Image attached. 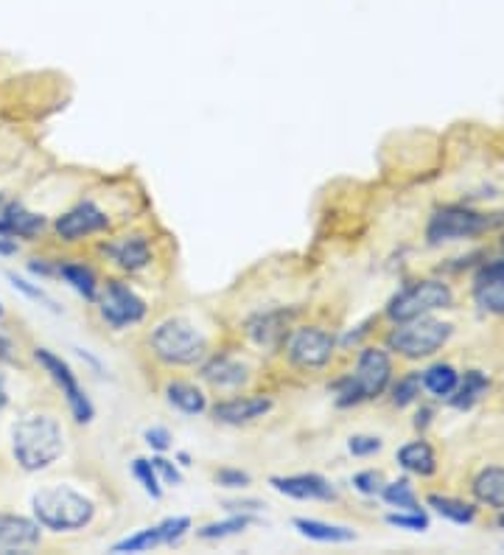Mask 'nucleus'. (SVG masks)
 <instances>
[{
    "mask_svg": "<svg viewBox=\"0 0 504 555\" xmlns=\"http://www.w3.org/2000/svg\"><path fill=\"white\" fill-rule=\"evenodd\" d=\"M14 356V345L6 334H0V359H12Z\"/></svg>",
    "mask_w": 504,
    "mask_h": 555,
    "instance_id": "43",
    "label": "nucleus"
},
{
    "mask_svg": "<svg viewBox=\"0 0 504 555\" xmlns=\"http://www.w3.org/2000/svg\"><path fill=\"white\" fill-rule=\"evenodd\" d=\"M294 309H275V312H258L247 320V337L258 348H278L286 340L289 326H292Z\"/></svg>",
    "mask_w": 504,
    "mask_h": 555,
    "instance_id": "13",
    "label": "nucleus"
},
{
    "mask_svg": "<svg viewBox=\"0 0 504 555\" xmlns=\"http://www.w3.org/2000/svg\"><path fill=\"white\" fill-rule=\"evenodd\" d=\"M493 222L488 216L465 211V208H443L432 216L429 222V242H457V239H471L476 233L488 230Z\"/></svg>",
    "mask_w": 504,
    "mask_h": 555,
    "instance_id": "10",
    "label": "nucleus"
},
{
    "mask_svg": "<svg viewBox=\"0 0 504 555\" xmlns=\"http://www.w3.org/2000/svg\"><path fill=\"white\" fill-rule=\"evenodd\" d=\"M0 208H3V202H0Z\"/></svg>",
    "mask_w": 504,
    "mask_h": 555,
    "instance_id": "47",
    "label": "nucleus"
},
{
    "mask_svg": "<svg viewBox=\"0 0 504 555\" xmlns=\"http://www.w3.org/2000/svg\"><path fill=\"white\" fill-rule=\"evenodd\" d=\"M499 525H502V527H504V516H502V519H499Z\"/></svg>",
    "mask_w": 504,
    "mask_h": 555,
    "instance_id": "46",
    "label": "nucleus"
},
{
    "mask_svg": "<svg viewBox=\"0 0 504 555\" xmlns=\"http://www.w3.org/2000/svg\"><path fill=\"white\" fill-rule=\"evenodd\" d=\"M429 505H432L434 511L440 513L443 519H451L454 525H471L476 519V508L474 505H468V502H460V499H451V497H429Z\"/></svg>",
    "mask_w": 504,
    "mask_h": 555,
    "instance_id": "28",
    "label": "nucleus"
},
{
    "mask_svg": "<svg viewBox=\"0 0 504 555\" xmlns=\"http://www.w3.org/2000/svg\"><path fill=\"white\" fill-rule=\"evenodd\" d=\"M381 497L390 502L392 508H404V511H420L418 508V497L412 494V488L406 480H398V483H390L381 488Z\"/></svg>",
    "mask_w": 504,
    "mask_h": 555,
    "instance_id": "30",
    "label": "nucleus"
},
{
    "mask_svg": "<svg viewBox=\"0 0 504 555\" xmlns=\"http://www.w3.org/2000/svg\"><path fill=\"white\" fill-rule=\"evenodd\" d=\"M14 253H17V239L0 236V256H14Z\"/></svg>",
    "mask_w": 504,
    "mask_h": 555,
    "instance_id": "42",
    "label": "nucleus"
},
{
    "mask_svg": "<svg viewBox=\"0 0 504 555\" xmlns=\"http://www.w3.org/2000/svg\"><path fill=\"white\" fill-rule=\"evenodd\" d=\"M451 289L443 281H420V284L406 286L404 292H398L387 306L395 323H404V320H415L423 314L437 312V309H448L451 306Z\"/></svg>",
    "mask_w": 504,
    "mask_h": 555,
    "instance_id": "7",
    "label": "nucleus"
},
{
    "mask_svg": "<svg viewBox=\"0 0 504 555\" xmlns=\"http://www.w3.org/2000/svg\"><path fill=\"white\" fill-rule=\"evenodd\" d=\"M390 376L392 362L387 351L364 348L356 368L350 370V376H345L336 385V407H353V404H362V401L378 399L390 385Z\"/></svg>",
    "mask_w": 504,
    "mask_h": 555,
    "instance_id": "4",
    "label": "nucleus"
},
{
    "mask_svg": "<svg viewBox=\"0 0 504 555\" xmlns=\"http://www.w3.org/2000/svg\"><path fill=\"white\" fill-rule=\"evenodd\" d=\"M294 527L300 530V536L311 541H322V544H348L356 539V533L345 525H328L320 519H294Z\"/></svg>",
    "mask_w": 504,
    "mask_h": 555,
    "instance_id": "22",
    "label": "nucleus"
},
{
    "mask_svg": "<svg viewBox=\"0 0 504 555\" xmlns=\"http://www.w3.org/2000/svg\"><path fill=\"white\" fill-rule=\"evenodd\" d=\"M143 441L149 443L154 452H166L168 446H171V432L163 427H152L143 432Z\"/></svg>",
    "mask_w": 504,
    "mask_h": 555,
    "instance_id": "40",
    "label": "nucleus"
},
{
    "mask_svg": "<svg viewBox=\"0 0 504 555\" xmlns=\"http://www.w3.org/2000/svg\"><path fill=\"white\" fill-rule=\"evenodd\" d=\"M9 404V393H6V387H3V382H0V410Z\"/></svg>",
    "mask_w": 504,
    "mask_h": 555,
    "instance_id": "44",
    "label": "nucleus"
},
{
    "mask_svg": "<svg viewBox=\"0 0 504 555\" xmlns=\"http://www.w3.org/2000/svg\"><path fill=\"white\" fill-rule=\"evenodd\" d=\"M42 541V527L37 519L17 513H0V550H31Z\"/></svg>",
    "mask_w": 504,
    "mask_h": 555,
    "instance_id": "14",
    "label": "nucleus"
},
{
    "mask_svg": "<svg viewBox=\"0 0 504 555\" xmlns=\"http://www.w3.org/2000/svg\"><path fill=\"white\" fill-rule=\"evenodd\" d=\"M488 376L485 373H479V370H468L465 373V382L457 385V396H451V404L457 407V410H468V407H474L476 401L482 399L485 393H488Z\"/></svg>",
    "mask_w": 504,
    "mask_h": 555,
    "instance_id": "25",
    "label": "nucleus"
},
{
    "mask_svg": "<svg viewBox=\"0 0 504 555\" xmlns=\"http://www.w3.org/2000/svg\"><path fill=\"white\" fill-rule=\"evenodd\" d=\"M160 536H163V544H177V541L185 539V533L191 530V519L188 516H168L160 522Z\"/></svg>",
    "mask_w": 504,
    "mask_h": 555,
    "instance_id": "33",
    "label": "nucleus"
},
{
    "mask_svg": "<svg viewBox=\"0 0 504 555\" xmlns=\"http://www.w3.org/2000/svg\"><path fill=\"white\" fill-rule=\"evenodd\" d=\"M132 474H135V480L143 485V491H146L149 497H152V499L163 497V488H160V477H157V471H154L152 460H143V457H138V460L132 463Z\"/></svg>",
    "mask_w": 504,
    "mask_h": 555,
    "instance_id": "31",
    "label": "nucleus"
},
{
    "mask_svg": "<svg viewBox=\"0 0 504 555\" xmlns=\"http://www.w3.org/2000/svg\"><path fill=\"white\" fill-rule=\"evenodd\" d=\"M252 483V477L241 469H222L216 471V485L222 488H247Z\"/></svg>",
    "mask_w": 504,
    "mask_h": 555,
    "instance_id": "37",
    "label": "nucleus"
},
{
    "mask_svg": "<svg viewBox=\"0 0 504 555\" xmlns=\"http://www.w3.org/2000/svg\"><path fill=\"white\" fill-rule=\"evenodd\" d=\"M275 401L269 396H244V399H227L219 401L213 407V418L219 424H227V427H247V424H255L261 421L264 415L272 413Z\"/></svg>",
    "mask_w": 504,
    "mask_h": 555,
    "instance_id": "12",
    "label": "nucleus"
},
{
    "mask_svg": "<svg viewBox=\"0 0 504 555\" xmlns=\"http://www.w3.org/2000/svg\"><path fill=\"white\" fill-rule=\"evenodd\" d=\"M269 485L292 499H336V488L320 474H292V477H272Z\"/></svg>",
    "mask_w": 504,
    "mask_h": 555,
    "instance_id": "16",
    "label": "nucleus"
},
{
    "mask_svg": "<svg viewBox=\"0 0 504 555\" xmlns=\"http://www.w3.org/2000/svg\"><path fill=\"white\" fill-rule=\"evenodd\" d=\"M398 463L406 471L418 474V477H429L437 471V457H434V449L426 441L406 443L404 449L398 452Z\"/></svg>",
    "mask_w": 504,
    "mask_h": 555,
    "instance_id": "23",
    "label": "nucleus"
},
{
    "mask_svg": "<svg viewBox=\"0 0 504 555\" xmlns=\"http://www.w3.org/2000/svg\"><path fill=\"white\" fill-rule=\"evenodd\" d=\"M107 228H110V216L93 202H79L76 208H70L68 214H62L54 222L56 236L62 242H79V239H87V236Z\"/></svg>",
    "mask_w": 504,
    "mask_h": 555,
    "instance_id": "11",
    "label": "nucleus"
},
{
    "mask_svg": "<svg viewBox=\"0 0 504 555\" xmlns=\"http://www.w3.org/2000/svg\"><path fill=\"white\" fill-rule=\"evenodd\" d=\"M96 300L101 320L115 331L138 326L140 320L146 317V300L135 295V289H129L121 281H110Z\"/></svg>",
    "mask_w": 504,
    "mask_h": 555,
    "instance_id": "9",
    "label": "nucleus"
},
{
    "mask_svg": "<svg viewBox=\"0 0 504 555\" xmlns=\"http://www.w3.org/2000/svg\"><path fill=\"white\" fill-rule=\"evenodd\" d=\"M62 455H65V429L54 415H23L12 427L14 463L28 474L51 469Z\"/></svg>",
    "mask_w": 504,
    "mask_h": 555,
    "instance_id": "1",
    "label": "nucleus"
},
{
    "mask_svg": "<svg viewBox=\"0 0 504 555\" xmlns=\"http://www.w3.org/2000/svg\"><path fill=\"white\" fill-rule=\"evenodd\" d=\"M48 225V219L42 214L28 211L23 202H6L0 208V236H12V239H34L40 236Z\"/></svg>",
    "mask_w": 504,
    "mask_h": 555,
    "instance_id": "15",
    "label": "nucleus"
},
{
    "mask_svg": "<svg viewBox=\"0 0 504 555\" xmlns=\"http://www.w3.org/2000/svg\"><path fill=\"white\" fill-rule=\"evenodd\" d=\"M336 351L334 334H328L320 326H303L294 331L286 342V356L294 368L320 370L331 362Z\"/></svg>",
    "mask_w": 504,
    "mask_h": 555,
    "instance_id": "8",
    "label": "nucleus"
},
{
    "mask_svg": "<svg viewBox=\"0 0 504 555\" xmlns=\"http://www.w3.org/2000/svg\"><path fill=\"white\" fill-rule=\"evenodd\" d=\"M353 488L359 494H364V497H376V494H381V488H384V480H381L378 471H362V474L353 477Z\"/></svg>",
    "mask_w": 504,
    "mask_h": 555,
    "instance_id": "35",
    "label": "nucleus"
},
{
    "mask_svg": "<svg viewBox=\"0 0 504 555\" xmlns=\"http://www.w3.org/2000/svg\"><path fill=\"white\" fill-rule=\"evenodd\" d=\"M9 281H12V286L14 289H20L26 298H31V300H37V303H45L48 309H54L56 312V303L45 292H42L40 286H34V284H28V281H23V278H17V275H9Z\"/></svg>",
    "mask_w": 504,
    "mask_h": 555,
    "instance_id": "38",
    "label": "nucleus"
},
{
    "mask_svg": "<svg viewBox=\"0 0 504 555\" xmlns=\"http://www.w3.org/2000/svg\"><path fill=\"white\" fill-rule=\"evenodd\" d=\"M252 525L250 513H241V516H230V519H222V522H210V525L199 527L196 536L202 541H222L230 539V536H238L244 533L247 527Z\"/></svg>",
    "mask_w": 504,
    "mask_h": 555,
    "instance_id": "27",
    "label": "nucleus"
},
{
    "mask_svg": "<svg viewBox=\"0 0 504 555\" xmlns=\"http://www.w3.org/2000/svg\"><path fill=\"white\" fill-rule=\"evenodd\" d=\"M451 337V326L434 317H415V320H404L401 326L390 334V348L398 351L401 356L409 359H420V356H432L440 351Z\"/></svg>",
    "mask_w": 504,
    "mask_h": 555,
    "instance_id": "5",
    "label": "nucleus"
},
{
    "mask_svg": "<svg viewBox=\"0 0 504 555\" xmlns=\"http://www.w3.org/2000/svg\"><path fill=\"white\" fill-rule=\"evenodd\" d=\"M3 314H6V309H3V303H0V320H3Z\"/></svg>",
    "mask_w": 504,
    "mask_h": 555,
    "instance_id": "45",
    "label": "nucleus"
},
{
    "mask_svg": "<svg viewBox=\"0 0 504 555\" xmlns=\"http://www.w3.org/2000/svg\"><path fill=\"white\" fill-rule=\"evenodd\" d=\"M202 379L208 385L219 387V390H236V387L247 385L250 368L244 362L233 359V356H213L202 365Z\"/></svg>",
    "mask_w": 504,
    "mask_h": 555,
    "instance_id": "17",
    "label": "nucleus"
},
{
    "mask_svg": "<svg viewBox=\"0 0 504 555\" xmlns=\"http://www.w3.org/2000/svg\"><path fill=\"white\" fill-rule=\"evenodd\" d=\"M476 303L490 314H504V261L490 264L476 275Z\"/></svg>",
    "mask_w": 504,
    "mask_h": 555,
    "instance_id": "19",
    "label": "nucleus"
},
{
    "mask_svg": "<svg viewBox=\"0 0 504 555\" xmlns=\"http://www.w3.org/2000/svg\"><path fill=\"white\" fill-rule=\"evenodd\" d=\"M154 471H157V477L163 480L166 485H180L182 483V474L180 469L171 463V460H166V457H154L152 460Z\"/></svg>",
    "mask_w": 504,
    "mask_h": 555,
    "instance_id": "39",
    "label": "nucleus"
},
{
    "mask_svg": "<svg viewBox=\"0 0 504 555\" xmlns=\"http://www.w3.org/2000/svg\"><path fill=\"white\" fill-rule=\"evenodd\" d=\"M420 387H423L420 373H409V376H404L398 385L392 387V404H395V407H409L412 401H418Z\"/></svg>",
    "mask_w": 504,
    "mask_h": 555,
    "instance_id": "32",
    "label": "nucleus"
},
{
    "mask_svg": "<svg viewBox=\"0 0 504 555\" xmlns=\"http://www.w3.org/2000/svg\"><path fill=\"white\" fill-rule=\"evenodd\" d=\"M160 544H163L160 527L152 525L138 530V533L129 536V539L118 541V544L112 547V553H146V550H154V547H160Z\"/></svg>",
    "mask_w": 504,
    "mask_h": 555,
    "instance_id": "29",
    "label": "nucleus"
},
{
    "mask_svg": "<svg viewBox=\"0 0 504 555\" xmlns=\"http://www.w3.org/2000/svg\"><path fill=\"white\" fill-rule=\"evenodd\" d=\"M166 401L174 410H180V413L185 415H202L208 410L205 393L196 385H191V382H168Z\"/></svg>",
    "mask_w": 504,
    "mask_h": 555,
    "instance_id": "20",
    "label": "nucleus"
},
{
    "mask_svg": "<svg viewBox=\"0 0 504 555\" xmlns=\"http://www.w3.org/2000/svg\"><path fill=\"white\" fill-rule=\"evenodd\" d=\"M31 513L51 533H76L93 525L96 502L68 485H48L31 497Z\"/></svg>",
    "mask_w": 504,
    "mask_h": 555,
    "instance_id": "2",
    "label": "nucleus"
},
{
    "mask_svg": "<svg viewBox=\"0 0 504 555\" xmlns=\"http://www.w3.org/2000/svg\"><path fill=\"white\" fill-rule=\"evenodd\" d=\"M420 379H423V387L429 393H434L437 399H451L457 385H460V376H457V370L451 368V365H434Z\"/></svg>",
    "mask_w": 504,
    "mask_h": 555,
    "instance_id": "26",
    "label": "nucleus"
},
{
    "mask_svg": "<svg viewBox=\"0 0 504 555\" xmlns=\"http://www.w3.org/2000/svg\"><path fill=\"white\" fill-rule=\"evenodd\" d=\"M387 522H390L392 527H404V530H426V527H429V516L423 511L390 513Z\"/></svg>",
    "mask_w": 504,
    "mask_h": 555,
    "instance_id": "34",
    "label": "nucleus"
},
{
    "mask_svg": "<svg viewBox=\"0 0 504 555\" xmlns=\"http://www.w3.org/2000/svg\"><path fill=\"white\" fill-rule=\"evenodd\" d=\"M152 354L168 368H191L205 362L208 356V337L185 317H168L154 328L149 337Z\"/></svg>",
    "mask_w": 504,
    "mask_h": 555,
    "instance_id": "3",
    "label": "nucleus"
},
{
    "mask_svg": "<svg viewBox=\"0 0 504 555\" xmlns=\"http://www.w3.org/2000/svg\"><path fill=\"white\" fill-rule=\"evenodd\" d=\"M474 497L504 511V469H485L474 480Z\"/></svg>",
    "mask_w": 504,
    "mask_h": 555,
    "instance_id": "24",
    "label": "nucleus"
},
{
    "mask_svg": "<svg viewBox=\"0 0 504 555\" xmlns=\"http://www.w3.org/2000/svg\"><path fill=\"white\" fill-rule=\"evenodd\" d=\"M34 359H37V365L51 376V382L62 390L73 421H76V424H90V421L96 418V407H93L90 396L84 393V387L79 385V376L73 373V368H70L68 362H65L62 356H56L54 351H48V348H34Z\"/></svg>",
    "mask_w": 504,
    "mask_h": 555,
    "instance_id": "6",
    "label": "nucleus"
},
{
    "mask_svg": "<svg viewBox=\"0 0 504 555\" xmlns=\"http://www.w3.org/2000/svg\"><path fill=\"white\" fill-rule=\"evenodd\" d=\"M28 270L37 272V275H56V264L45 261V258H31L28 261Z\"/></svg>",
    "mask_w": 504,
    "mask_h": 555,
    "instance_id": "41",
    "label": "nucleus"
},
{
    "mask_svg": "<svg viewBox=\"0 0 504 555\" xmlns=\"http://www.w3.org/2000/svg\"><path fill=\"white\" fill-rule=\"evenodd\" d=\"M107 256H112V261L121 270L140 272L143 267H149V261H152V247L146 242V236L132 233V236H124L118 242L107 244Z\"/></svg>",
    "mask_w": 504,
    "mask_h": 555,
    "instance_id": "18",
    "label": "nucleus"
},
{
    "mask_svg": "<svg viewBox=\"0 0 504 555\" xmlns=\"http://www.w3.org/2000/svg\"><path fill=\"white\" fill-rule=\"evenodd\" d=\"M56 275H59V278H62L73 292H79L84 300L98 298L96 272L90 270V267L76 264V261H59V264H56Z\"/></svg>",
    "mask_w": 504,
    "mask_h": 555,
    "instance_id": "21",
    "label": "nucleus"
},
{
    "mask_svg": "<svg viewBox=\"0 0 504 555\" xmlns=\"http://www.w3.org/2000/svg\"><path fill=\"white\" fill-rule=\"evenodd\" d=\"M348 449L350 455L370 457L376 455V452H381V438H376V435H353L348 441Z\"/></svg>",
    "mask_w": 504,
    "mask_h": 555,
    "instance_id": "36",
    "label": "nucleus"
}]
</instances>
